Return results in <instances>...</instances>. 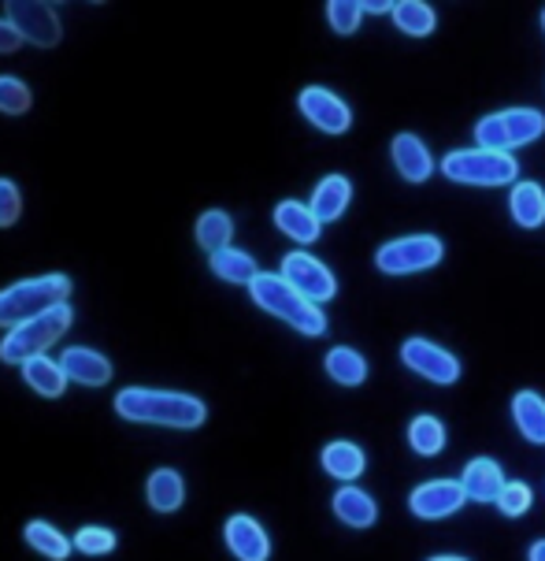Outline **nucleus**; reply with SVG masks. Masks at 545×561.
Instances as JSON below:
<instances>
[{"instance_id":"423d86ee","label":"nucleus","mask_w":545,"mask_h":561,"mask_svg":"<svg viewBox=\"0 0 545 561\" xmlns=\"http://www.w3.org/2000/svg\"><path fill=\"white\" fill-rule=\"evenodd\" d=\"M445 245L438 234H405V239H394L375 250V268L382 275H416L427 272L434 264H442Z\"/></svg>"},{"instance_id":"c9c22d12","label":"nucleus","mask_w":545,"mask_h":561,"mask_svg":"<svg viewBox=\"0 0 545 561\" xmlns=\"http://www.w3.org/2000/svg\"><path fill=\"white\" fill-rule=\"evenodd\" d=\"M23 216V190L12 179H0V227H15Z\"/></svg>"},{"instance_id":"b1692460","label":"nucleus","mask_w":545,"mask_h":561,"mask_svg":"<svg viewBox=\"0 0 545 561\" xmlns=\"http://www.w3.org/2000/svg\"><path fill=\"white\" fill-rule=\"evenodd\" d=\"M512 424L534 446H545V398L538 391L512 394Z\"/></svg>"},{"instance_id":"72a5a7b5","label":"nucleus","mask_w":545,"mask_h":561,"mask_svg":"<svg viewBox=\"0 0 545 561\" xmlns=\"http://www.w3.org/2000/svg\"><path fill=\"white\" fill-rule=\"evenodd\" d=\"M534 506V491H531V483H523V480H509L505 483V491H501V499H497V510H501V517H523Z\"/></svg>"},{"instance_id":"cd10ccee","label":"nucleus","mask_w":545,"mask_h":561,"mask_svg":"<svg viewBox=\"0 0 545 561\" xmlns=\"http://www.w3.org/2000/svg\"><path fill=\"white\" fill-rule=\"evenodd\" d=\"M194 234H197L200 250H208V256L219 253V250H227V245H231V239H234L231 213H223V208H208V213H200Z\"/></svg>"},{"instance_id":"f8f14e48","label":"nucleus","mask_w":545,"mask_h":561,"mask_svg":"<svg viewBox=\"0 0 545 561\" xmlns=\"http://www.w3.org/2000/svg\"><path fill=\"white\" fill-rule=\"evenodd\" d=\"M223 543L237 561H267L271 558V536L253 513H231L223 525Z\"/></svg>"},{"instance_id":"39448f33","label":"nucleus","mask_w":545,"mask_h":561,"mask_svg":"<svg viewBox=\"0 0 545 561\" xmlns=\"http://www.w3.org/2000/svg\"><path fill=\"white\" fill-rule=\"evenodd\" d=\"M442 175L461 186H515L520 183V160L512 153H490V149H453L442 160Z\"/></svg>"},{"instance_id":"f03ea898","label":"nucleus","mask_w":545,"mask_h":561,"mask_svg":"<svg viewBox=\"0 0 545 561\" xmlns=\"http://www.w3.org/2000/svg\"><path fill=\"white\" fill-rule=\"evenodd\" d=\"M248 298L256 301V309H264L267 317L290 323L293 331H301L304 339H320L327 335V312L320 306H312L304 294H298L279 272H260L248 283Z\"/></svg>"},{"instance_id":"c85d7f7f","label":"nucleus","mask_w":545,"mask_h":561,"mask_svg":"<svg viewBox=\"0 0 545 561\" xmlns=\"http://www.w3.org/2000/svg\"><path fill=\"white\" fill-rule=\"evenodd\" d=\"M505 130H509V149L531 146L545 135V112L538 108H505L501 112Z\"/></svg>"},{"instance_id":"4c0bfd02","label":"nucleus","mask_w":545,"mask_h":561,"mask_svg":"<svg viewBox=\"0 0 545 561\" xmlns=\"http://www.w3.org/2000/svg\"><path fill=\"white\" fill-rule=\"evenodd\" d=\"M382 12L394 15V0H363V15H382Z\"/></svg>"},{"instance_id":"20e7f679","label":"nucleus","mask_w":545,"mask_h":561,"mask_svg":"<svg viewBox=\"0 0 545 561\" xmlns=\"http://www.w3.org/2000/svg\"><path fill=\"white\" fill-rule=\"evenodd\" d=\"M71 323H74L71 301H63V306L42 312V317L19 323V328H12L4 339H0V360H4V365H19V368H23L31 357H42L45 350L53 346V342H60Z\"/></svg>"},{"instance_id":"5701e85b","label":"nucleus","mask_w":545,"mask_h":561,"mask_svg":"<svg viewBox=\"0 0 545 561\" xmlns=\"http://www.w3.org/2000/svg\"><path fill=\"white\" fill-rule=\"evenodd\" d=\"M23 539H26V547L37 550V554L49 558V561H67V558L74 554L71 539H67L63 531L53 525V520H42V517L26 520V525H23Z\"/></svg>"},{"instance_id":"412c9836","label":"nucleus","mask_w":545,"mask_h":561,"mask_svg":"<svg viewBox=\"0 0 545 561\" xmlns=\"http://www.w3.org/2000/svg\"><path fill=\"white\" fill-rule=\"evenodd\" d=\"M509 213L523 231H538L545 224V190L534 179H520L509 194Z\"/></svg>"},{"instance_id":"4be33fe9","label":"nucleus","mask_w":545,"mask_h":561,"mask_svg":"<svg viewBox=\"0 0 545 561\" xmlns=\"http://www.w3.org/2000/svg\"><path fill=\"white\" fill-rule=\"evenodd\" d=\"M23 383L31 387L37 398H63L71 379H67V373L60 368V360L42 354V357H31L23 365Z\"/></svg>"},{"instance_id":"2f4dec72","label":"nucleus","mask_w":545,"mask_h":561,"mask_svg":"<svg viewBox=\"0 0 545 561\" xmlns=\"http://www.w3.org/2000/svg\"><path fill=\"white\" fill-rule=\"evenodd\" d=\"M31 104H34L31 85L19 79V75H0V112L4 116H23V112H31Z\"/></svg>"},{"instance_id":"f3484780","label":"nucleus","mask_w":545,"mask_h":561,"mask_svg":"<svg viewBox=\"0 0 545 561\" xmlns=\"http://www.w3.org/2000/svg\"><path fill=\"white\" fill-rule=\"evenodd\" d=\"M349 202H352V183L346 175H338V171H334V175H323L320 183H315L309 208L315 213V220H320V224H334V220H341V216H346Z\"/></svg>"},{"instance_id":"ea45409f","label":"nucleus","mask_w":545,"mask_h":561,"mask_svg":"<svg viewBox=\"0 0 545 561\" xmlns=\"http://www.w3.org/2000/svg\"><path fill=\"white\" fill-rule=\"evenodd\" d=\"M427 561H467L461 554H434V558H427Z\"/></svg>"},{"instance_id":"2eb2a0df","label":"nucleus","mask_w":545,"mask_h":561,"mask_svg":"<svg viewBox=\"0 0 545 561\" xmlns=\"http://www.w3.org/2000/svg\"><path fill=\"white\" fill-rule=\"evenodd\" d=\"M461 483L467 491V502L497 506V499H501V491H505V483H509V480H505V469L494 458H472L464 465Z\"/></svg>"},{"instance_id":"58836bf2","label":"nucleus","mask_w":545,"mask_h":561,"mask_svg":"<svg viewBox=\"0 0 545 561\" xmlns=\"http://www.w3.org/2000/svg\"><path fill=\"white\" fill-rule=\"evenodd\" d=\"M527 561H545V539H534L527 547Z\"/></svg>"},{"instance_id":"6ab92c4d","label":"nucleus","mask_w":545,"mask_h":561,"mask_svg":"<svg viewBox=\"0 0 545 561\" xmlns=\"http://www.w3.org/2000/svg\"><path fill=\"white\" fill-rule=\"evenodd\" d=\"M275 227L286 234L290 242H298V245H312V242H320V231H323V224L315 220V213L304 202H279L275 205Z\"/></svg>"},{"instance_id":"dca6fc26","label":"nucleus","mask_w":545,"mask_h":561,"mask_svg":"<svg viewBox=\"0 0 545 561\" xmlns=\"http://www.w3.org/2000/svg\"><path fill=\"white\" fill-rule=\"evenodd\" d=\"M331 510H334V517L349 528H375V520H379V502L363 488H357V483H341L331 499Z\"/></svg>"},{"instance_id":"1a4fd4ad","label":"nucleus","mask_w":545,"mask_h":561,"mask_svg":"<svg viewBox=\"0 0 545 561\" xmlns=\"http://www.w3.org/2000/svg\"><path fill=\"white\" fill-rule=\"evenodd\" d=\"M279 275L298 294H304L312 306H327V301L338 298V279H334V272L323 261H315L312 253H304V250L286 253Z\"/></svg>"},{"instance_id":"ddd939ff","label":"nucleus","mask_w":545,"mask_h":561,"mask_svg":"<svg viewBox=\"0 0 545 561\" xmlns=\"http://www.w3.org/2000/svg\"><path fill=\"white\" fill-rule=\"evenodd\" d=\"M390 160H394L397 175L405 183H427L434 175V157H430L427 141L413 135V130H401V135L390 141Z\"/></svg>"},{"instance_id":"bb28decb","label":"nucleus","mask_w":545,"mask_h":561,"mask_svg":"<svg viewBox=\"0 0 545 561\" xmlns=\"http://www.w3.org/2000/svg\"><path fill=\"white\" fill-rule=\"evenodd\" d=\"M323 368H327V376L338 387H360L363 379H368V357H363L360 350H352V346L327 350V357H323Z\"/></svg>"},{"instance_id":"393cba45","label":"nucleus","mask_w":545,"mask_h":561,"mask_svg":"<svg viewBox=\"0 0 545 561\" xmlns=\"http://www.w3.org/2000/svg\"><path fill=\"white\" fill-rule=\"evenodd\" d=\"M208 268H212L216 279L231 283V287H248V283L260 275V268H256L253 253L245 250H234V245H227V250H219L208 256Z\"/></svg>"},{"instance_id":"7ed1b4c3","label":"nucleus","mask_w":545,"mask_h":561,"mask_svg":"<svg viewBox=\"0 0 545 561\" xmlns=\"http://www.w3.org/2000/svg\"><path fill=\"white\" fill-rule=\"evenodd\" d=\"M74 283L71 275L49 272V275H34V279H19L12 287L0 290V328H19V323L42 317L56 306H63L71 298Z\"/></svg>"},{"instance_id":"473e14b6","label":"nucleus","mask_w":545,"mask_h":561,"mask_svg":"<svg viewBox=\"0 0 545 561\" xmlns=\"http://www.w3.org/2000/svg\"><path fill=\"white\" fill-rule=\"evenodd\" d=\"M360 19H363V0H331L327 4V23L334 34H341V37L357 34Z\"/></svg>"},{"instance_id":"a19ab883","label":"nucleus","mask_w":545,"mask_h":561,"mask_svg":"<svg viewBox=\"0 0 545 561\" xmlns=\"http://www.w3.org/2000/svg\"><path fill=\"white\" fill-rule=\"evenodd\" d=\"M542 31H545V8H542Z\"/></svg>"},{"instance_id":"a878e982","label":"nucleus","mask_w":545,"mask_h":561,"mask_svg":"<svg viewBox=\"0 0 545 561\" xmlns=\"http://www.w3.org/2000/svg\"><path fill=\"white\" fill-rule=\"evenodd\" d=\"M445 443L449 432L434 413H416L408 421V446H413V454H419V458H438L445 450Z\"/></svg>"},{"instance_id":"9b49d317","label":"nucleus","mask_w":545,"mask_h":561,"mask_svg":"<svg viewBox=\"0 0 545 561\" xmlns=\"http://www.w3.org/2000/svg\"><path fill=\"white\" fill-rule=\"evenodd\" d=\"M298 108L315 130H323V135L338 138V135H349V127H352V108L334 90H327V85H304Z\"/></svg>"},{"instance_id":"a211bd4d","label":"nucleus","mask_w":545,"mask_h":561,"mask_svg":"<svg viewBox=\"0 0 545 561\" xmlns=\"http://www.w3.org/2000/svg\"><path fill=\"white\" fill-rule=\"evenodd\" d=\"M320 465L323 472H327L331 480L338 483H357L363 477V469H368V454L360 450L357 443L349 439H334L320 450Z\"/></svg>"},{"instance_id":"c756f323","label":"nucleus","mask_w":545,"mask_h":561,"mask_svg":"<svg viewBox=\"0 0 545 561\" xmlns=\"http://www.w3.org/2000/svg\"><path fill=\"white\" fill-rule=\"evenodd\" d=\"M394 26L401 34H408V37H427V34H434L438 15H434V8H430L427 0H397V4H394Z\"/></svg>"},{"instance_id":"7c9ffc66","label":"nucleus","mask_w":545,"mask_h":561,"mask_svg":"<svg viewBox=\"0 0 545 561\" xmlns=\"http://www.w3.org/2000/svg\"><path fill=\"white\" fill-rule=\"evenodd\" d=\"M71 543L85 558H104V554H112V550L119 547V536L112 528H104V525H82L71 536Z\"/></svg>"},{"instance_id":"e433bc0d","label":"nucleus","mask_w":545,"mask_h":561,"mask_svg":"<svg viewBox=\"0 0 545 561\" xmlns=\"http://www.w3.org/2000/svg\"><path fill=\"white\" fill-rule=\"evenodd\" d=\"M19 45H23V37L15 34V26L8 23V19H0V56H8V53H15Z\"/></svg>"},{"instance_id":"0eeeda50","label":"nucleus","mask_w":545,"mask_h":561,"mask_svg":"<svg viewBox=\"0 0 545 561\" xmlns=\"http://www.w3.org/2000/svg\"><path fill=\"white\" fill-rule=\"evenodd\" d=\"M401 365L413 368L416 376H424L427 383H438V387H453L464 373L461 357L449 354L445 346H438V342H430L424 335L401 342Z\"/></svg>"},{"instance_id":"6e6552de","label":"nucleus","mask_w":545,"mask_h":561,"mask_svg":"<svg viewBox=\"0 0 545 561\" xmlns=\"http://www.w3.org/2000/svg\"><path fill=\"white\" fill-rule=\"evenodd\" d=\"M4 12H8V23L15 26V34L23 37V42L37 45V49H56V45L63 42L60 15H56V8L45 4V0H8Z\"/></svg>"},{"instance_id":"f257e3e1","label":"nucleus","mask_w":545,"mask_h":561,"mask_svg":"<svg viewBox=\"0 0 545 561\" xmlns=\"http://www.w3.org/2000/svg\"><path fill=\"white\" fill-rule=\"evenodd\" d=\"M116 413L130 424H156L175 432H194L208 421L205 398L186 391H160V387H123L116 394Z\"/></svg>"},{"instance_id":"4468645a","label":"nucleus","mask_w":545,"mask_h":561,"mask_svg":"<svg viewBox=\"0 0 545 561\" xmlns=\"http://www.w3.org/2000/svg\"><path fill=\"white\" fill-rule=\"evenodd\" d=\"M60 368L67 373V379L79 387H104V383H112V376H116L112 360L93 346H67L60 354Z\"/></svg>"},{"instance_id":"f704fd0d","label":"nucleus","mask_w":545,"mask_h":561,"mask_svg":"<svg viewBox=\"0 0 545 561\" xmlns=\"http://www.w3.org/2000/svg\"><path fill=\"white\" fill-rule=\"evenodd\" d=\"M475 141H479V149H490V153H509V130H505L501 112L475 123Z\"/></svg>"},{"instance_id":"9d476101","label":"nucleus","mask_w":545,"mask_h":561,"mask_svg":"<svg viewBox=\"0 0 545 561\" xmlns=\"http://www.w3.org/2000/svg\"><path fill=\"white\" fill-rule=\"evenodd\" d=\"M467 502V491L461 480L453 477H438V480H427L413 488L408 494V513L419 520H445L453 513H461Z\"/></svg>"},{"instance_id":"aec40b11","label":"nucleus","mask_w":545,"mask_h":561,"mask_svg":"<svg viewBox=\"0 0 545 561\" xmlns=\"http://www.w3.org/2000/svg\"><path fill=\"white\" fill-rule=\"evenodd\" d=\"M146 502L152 513H171L182 510V502H186V480H182L178 469H152L149 480H146Z\"/></svg>"}]
</instances>
